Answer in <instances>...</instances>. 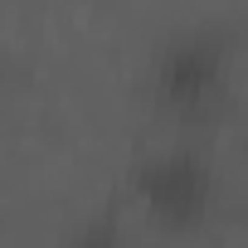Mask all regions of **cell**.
I'll list each match as a JSON object with an SVG mask.
<instances>
[{"label":"cell","mask_w":248,"mask_h":248,"mask_svg":"<svg viewBox=\"0 0 248 248\" xmlns=\"http://www.w3.org/2000/svg\"><path fill=\"white\" fill-rule=\"evenodd\" d=\"M141 200L166 214V219H195L209 200V170L200 156L190 151H170V156H156L146 170H141Z\"/></svg>","instance_id":"obj_1"},{"label":"cell","mask_w":248,"mask_h":248,"mask_svg":"<svg viewBox=\"0 0 248 248\" xmlns=\"http://www.w3.org/2000/svg\"><path fill=\"white\" fill-rule=\"evenodd\" d=\"M161 78H166V93H170V97L195 102V97H204V93L214 88V78H219V49H214L209 39H190V44H180V49L161 63Z\"/></svg>","instance_id":"obj_2"}]
</instances>
